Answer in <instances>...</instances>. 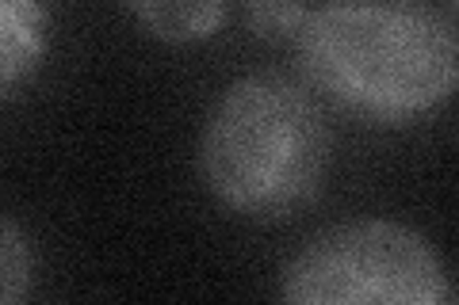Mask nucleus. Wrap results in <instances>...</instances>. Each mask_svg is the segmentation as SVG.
<instances>
[{
    "mask_svg": "<svg viewBox=\"0 0 459 305\" xmlns=\"http://www.w3.org/2000/svg\"><path fill=\"white\" fill-rule=\"evenodd\" d=\"M307 80L341 111L406 126L448 104L459 77L452 23L421 0H322L295 35Z\"/></svg>",
    "mask_w": 459,
    "mask_h": 305,
    "instance_id": "1",
    "label": "nucleus"
},
{
    "mask_svg": "<svg viewBox=\"0 0 459 305\" xmlns=\"http://www.w3.org/2000/svg\"><path fill=\"white\" fill-rule=\"evenodd\" d=\"M329 134L318 104L287 77L230 84L199 138V172L234 214L280 222L322 191Z\"/></svg>",
    "mask_w": 459,
    "mask_h": 305,
    "instance_id": "2",
    "label": "nucleus"
},
{
    "mask_svg": "<svg viewBox=\"0 0 459 305\" xmlns=\"http://www.w3.org/2000/svg\"><path fill=\"white\" fill-rule=\"evenodd\" d=\"M299 305H444L452 286L437 249L406 225L352 222L314 237L283 271Z\"/></svg>",
    "mask_w": 459,
    "mask_h": 305,
    "instance_id": "3",
    "label": "nucleus"
},
{
    "mask_svg": "<svg viewBox=\"0 0 459 305\" xmlns=\"http://www.w3.org/2000/svg\"><path fill=\"white\" fill-rule=\"evenodd\" d=\"M50 47L47 0H0V99L35 77Z\"/></svg>",
    "mask_w": 459,
    "mask_h": 305,
    "instance_id": "4",
    "label": "nucleus"
},
{
    "mask_svg": "<svg viewBox=\"0 0 459 305\" xmlns=\"http://www.w3.org/2000/svg\"><path fill=\"white\" fill-rule=\"evenodd\" d=\"M150 35L165 42H204L226 23L234 0H126Z\"/></svg>",
    "mask_w": 459,
    "mask_h": 305,
    "instance_id": "5",
    "label": "nucleus"
},
{
    "mask_svg": "<svg viewBox=\"0 0 459 305\" xmlns=\"http://www.w3.org/2000/svg\"><path fill=\"white\" fill-rule=\"evenodd\" d=\"M35 279V252L20 225L0 217V305H16L27 298Z\"/></svg>",
    "mask_w": 459,
    "mask_h": 305,
    "instance_id": "6",
    "label": "nucleus"
},
{
    "mask_svg": "<svg viewBox=\"0 0 459 305\" xmlns=\"http://www.w3.org/2000/svg\"><path fill=\"white\" fill-rule=\"evenodd\" d=\"M310 12V0H249L246 20L249 31L264 42H295Z\"/></svg>",
    "mask_w": 459,
    "mask_h": 305,
    "instance_id": "7",
    "label": "nucleus"
}]
</instances>
